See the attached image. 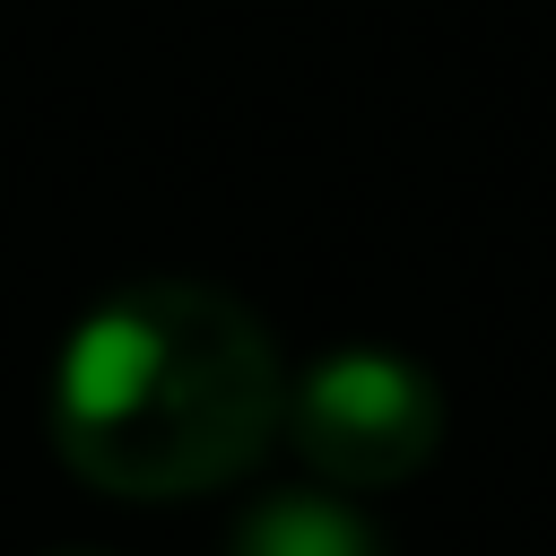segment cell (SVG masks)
Instances as JSON below:
<instances>
[{
    "label": "cell",
    "mask_w": 556,
    "mask_h": 556,
    "mask_svg": "<svg viewBox=\"0 0 556 556\" xmlns=\"http://www.w3.org/2000/svg\"><path fill=\"white\" fill-rule=\"evenodd\" d=\"M287 408L261 313L200 278L113 287L52 365V452L122 504H174L243 478Z\"/></svg>",
    "instance_id": "1"
},
{
    "label": "cell",
    "mask_w": 556,
    "mask_h": 556,
    "mask_svg": "<svg viewBox=\"0 0 556 556\" xmlns=\"http://www.w3.org/2000/svg\"><path fill=\"white\" fill-rule=\"evenodd\" d=\"M278 434L295 443V460L321 486L374 495V486H400V478H417L434 460V443H443V382L417 356H400V348L348 339V348L313 356L287 382Z\"/></svg>",
    "instance_id": "2"
},
{
    "label": "cell",
    "mask_w": 556,
    "mask_h": 556,
    "mask_svg": "<svg viewBox=\"0 0 556 556\" xmlns=\"http://www.w3.org/2000/svg\"><path fill=\"white\" fill-rule=\"evenodd\" d=\"M226 556H391V547L339 486H269L226 530Z\"/></svg>",
    "instance_id": "3"
},
{
    "label": "cell",
    "mask_w": 556,
    "mask_h": 556,
    "mask_svg": "<svg viewBox=\"0 0 556 556\" xmlns=\"http://www.w3.org/2000/svg\"><path fill=\"white\" fill-rule=\"evenodd\" d=\"M52 556H96V547H52Z\"/></svg>",
    "instance_id": "4"
}]
</instances>
